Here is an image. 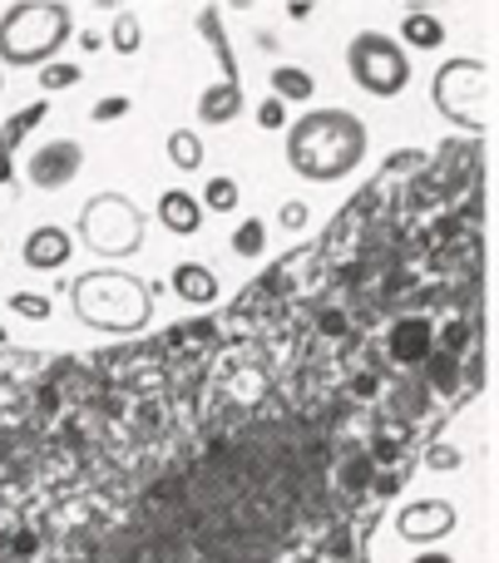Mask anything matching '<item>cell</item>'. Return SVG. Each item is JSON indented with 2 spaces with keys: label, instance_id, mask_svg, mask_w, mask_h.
<instances>
[{
  "label": "cell",
  "instance_id": "obj_5",
  "mask_svg": "<svg viewBox=\"0 0 499 563\" xmlns=\"http://www.w3.org/2000/svg\"><path fill=\"white\" fill-rule=\"evenodd\" d=\"M79 228H85V238L99 247V253H134L138 247V233H144V223H138V213L124 203V198H95V203L85 208V218H79Z\"/></svg>",
  "mask_w": 499,
  "mask_h": 563
},
{
  "label": "cell",
  "instance_id": "obj_13",
  "mask_svg": "<svg viewBox=\"0 0 499 563\" xmlns=\"http://www.w3.org/2000/svg\"><path fill=\"white\" fill-rule=\"evenodd\" d=\"M168 158H174L178 168H198V158H203L198 134H174V139H168Z\"/></svg>",
  "mask_w": 499,
  "mask_h": 563
},
{
  "label": "cell",
  "instance_id": "obj_14",
  "mask_svg": "<svg viewBox=\"0 0 499 563\" xmlns=\"http://www.w3.org/2000/svg\"><path fill=\"white\" fill-rule=\"evenodd\" d=\"M273 85H277V95H287V99H307V95H312V79H307L302 69H277Z\"/></svg>",
  "mask_w": 499,
  "mask_h": 563
},
{
  "label": "cell",
  "instance_id": "obj_10",
  "mask_svg": "<svg viewBox=\"0 0 499 563\" xmlns=\"http://www.w3.org/2000/svg\"><path fill=\"white\" fill-rule=\"evenodd\" d=\"M174 291H178L184 301H193V307H203V301L218 297V282H213V273H208V267L184 263V267L174 273Z\"/></svg>",
  "mask_w": 499,
  "mask_h": 563
},
{
  "label": "cell",
  "instance_id": "obj_2",
  "mask_svg": "<svg viewBox=\"0 0 499 563\" xmlns=\"http://www.w3.org/2000/svg\"><path fill=\"white\" fill-rule=\"evenodd\" d=\"M75 311L89 327L134 331V327H144V317H148V297L138 282H129L119 273H89L75 287Z\"/></svg>",
  "mask_w": 499,
  "mask_h": 563
},
{
  "label": "cell",
  "instance_id": "obj_8",
  "mask_svg": "<svg viewBox=\"0 0 499 563\" xmlns=\"http://www.w3.org/2000/svg\"><path fill=\"white\" fill-rule=\"evenodd\" d=\"M25 263L30 267H59L69 263V238L59 233V228H35L25 243Z\"/></svg>",
  "mask_w": 499,
  "mask_h": 563
},
{
  "label": "cell",
  "instance_id": "obj_21",
  "mask_svg": "<svg viewBox=\"0 0 499 563\" xmlns=\"http://www.w3.org/2000/svg\"><path fill=\"white\" fill-rule=\"evenodd\" d=\"M129 109V99H104V104L95 109V119H114V114H124Z\"/></svg>",
  "mask_w": 499,
  "mask_h": 563
},
{
  "label": "cell",
  "instance_id": "obj_19",
  "mask_svg": "<svg viewBox=\"0 0 499 563\" xmlns=\"http://www.w3.org/2000/svg\"><path fill=\"white\" fill-rule=\"evenodd\" d=\"M257 124H263V129H282L287 124V119H282V99H267V104L257 109Z\"/></svg>",
  "mask_w": 499,
  "mask_h": 563
},
{
  "label": "cell",
  "instance_id": "obj_16",
  "mask_svg": "<svg viewBox=\"0 0 499 563\" xmlns=\"http://www.w3.org/2000/svg\"><path fill=\"white\" fill-rule=\"evenodd\" d=\"M208 203H213L218 213H228V208L237 203V184H233V178H213V184H208Z\"/></svg>",
  "mask_w": 499,
  "mask_h": 563
},
{
  "label": "cell",
  "instance_id": "obj_23",
  "mask_svg": "<svg viewBox=\"0 0 499 563\" xmlns=\"http://www.w3.org/2000/svg\"><path fill=\"white\" fill-rule=\"evenodd\" d=\"M421 563H451V559H421Z\"/></svg>",
  "mask_w": 499,
  "mask_h": 563
},
{
  "label": "cell",
  "instance_id": "obj_15",
  "mask_svg": "<svg viewBox=\"0 0 499 563\" xmlns=\"http://www.w3.org/2000/svg\"><path fill=\"white\" fill-rule=\"evenodd\" d=\"M233 247H237L243 257H257V253H263V223H243V228H237V233H233Z\"/></svg>",
  "mask_w": 499,
  "mask_h": 563
},
{
  "label": "cell",
  "instance_id": "obj_20",
  "mask_svg": "<svg viewBox=\"0 0 499 563\" xmlns=\"http://www.w3.org/2000/svg\"><path fill=\"white\" fill-rule=\"evenodd\" d=\"M75 79H79V69H69V65L45 69V85H49V89H65V85H75Z\"/></svg>",
  "mask_w": 499,
  "mask_h": 563
},
{
  "label": "cell",
  "instance_id": "obj_12",
  "mask_svg": "<svg viewBox=\"0 0 499 563\" xmlns=\"http://www.w3.org/2000/svg\"><path fill=\"white\" fill-rule=\"evenodd\" d=\"M406 40H415V45H441L445 40V30H441V20L435 15H406Z\"/></svg>",
  "mask_w": 499,
  "mask_h": 563
},
{
  "label": "cell",
  "instance_id": "obj_7",
  "mask_svg": "<svg viewBox=\"0 0 499 563\" xmlns=\"http://www.w3.org/2000/svg\"><path fill=\"white\" fill-rule=\"evenodd\" d=\"M455 525V509L451 505H415L401 515V534L406 539H435Z\"/></svg>",
  "mask_w": 499,
  "mask_h": 563
},
{
  "label": "cell",
  "instance_id": "obj_11",
  "mask_svg": "<svg viewBox=\"0 0 499 563\" xmlns=\"http://www.w3.org/2000/svg\"><path fill=\"white\" fill-rule=\"evenodd\" d=\"M237 109V85L228 79L223 89H213V95H203V119H213V124H223V119H233Z\"/></svg>",
  "mask_w": 499,
  "mask_h": 563
},
{
  "label": "cell",
  "instance_id": "obj_6",
  "mask_svg": "<svg viewBox=\"0 0 499 563\" xmlns=\"http://www.w3.org/2000/svg\"><path fill=\"white\" fill-rule=\"evenodd\" d=\"M75 168H79V148L75 144H49V148H40V154H35L30 178H35L40 188H59V184H69V178H75Z\"/></svg>",
  "mask_w": 499,
  "mask_h": 563
},
{
  "label": "cell",
  "instance_id": "obj_1",
  "mask_svg": "<svg viewBox=\"0 0 499 563\" xmlns=\"http://www.w3.org/2000/svg\"><path fill=\"white\" fill-rule=\"evenodd\" d=\"M287 154H292V168L302 178L326 184V178H342L362 164L366 129H362V119L346 114V109H317V114H307L292 124Z\"/></svg>",
  "mask_w": 499,
  "mask_h": 563
},
{
  "label": "cell",
  "instance_id": "obj_9",
  "mask_svg": "<svg viewBox=\"0 0 499 563\" xmlns=\"http://www.w3.org/2000/svg\"><path fill=\"white\" fill-rule=\"evenodd\" d=\"M158 218H164L168 233H198V223H203V208H198L193 194H164V203H158Z\"/></svg>",
  "mask_w": 499,
  "mask_h": 563
},
{
  "label": "cell",
  "instance_id": "obj_22",
  "mask_svg": "<svg viewBox=\"0 0 499 563\" xmlns=\"http://www.w3.org/2000/svg\"><path fill=\"white\" fill-rule=\"evenodd\" d=\"M282 223H287V228H302V223H307V208H302V203H287V208H282Z\"/></svg>",
  "mask_w": 499,
  "mask_h": 563
},
{
  "label": "cell",
  "instance_id": "obj_4",
  "mask_svg": "<svg viewBox=\"0 0 499 563\" xmlns=\"http://www.w3.org/2000/svg\"><path fill=\"white\" fill-rule=\"evenodd\" d=\"M352 75L362 89L372 95H401L406 79H411V65H406V49L386 35H356L352 45Z\"/></svg>",
  "mask_w": 499,
  "mask_h": 563
},
{
  "label": "cell",
  "instance_id": "obj_18",
  "mask_svg": "<svg viewBox=\"0 0 499 563\" xmlns=\"http://www.w3.org/2000/svg\"><path fill=\"white\" fill-rule=\"evenodd\" d=\"M10 307L25 311V317H49V301L45 297H30V291H20V297H10Z\"/></svg>",
  "mask_w": 499,
  "mask_h": 563
},
{
  "label": "cell",
  "instance_id": "obj_17",
  "mask_svg": "<svg viewBox=\"0 0 499 563\" xmlns=\"http://www.w3.org/2000/svg\"><path fill=\"white\" fill-rule=\"evenodd\" d=\"M114 45L124 49V55H129V49H138V20H134V15H119V25H114Z\"/></svg>",
  "mask_w": 499,
  "mask_h": 563
},
{
  "label": "cell",
  "instance_id": "obj_3",
  "mask_svg": "<svg viewBox=\"0 0 499 563\" xmlns=\"http://www.w3.org/2000/svg\"><path fill=\"white\" fill-rule=\"evenodd\" d=\"M69 35V10L65 5H15L0 20V55L10 65H35V59L55 55Z\"/></svg>",
  "mask_w": 499,
  "mask_h": 563
}]
</instances>
